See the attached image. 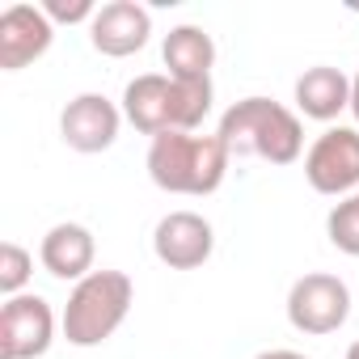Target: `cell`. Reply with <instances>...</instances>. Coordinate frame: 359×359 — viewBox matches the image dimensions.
Here are the masks:
<instances>
[{
    "label": "cell",
    "instance_id": "6da1fadb",
    "mask_svg": "<svg viewBox=\"0 0 359 359\" xmlns=\"http://www.w3.org/2000/svg\"><path fill=\"white\" fill-rule=\"evenodd\" d=\"M229 161L233 156L220 135L165 131L148 144V177L165 195H191V199L216 195L224 187Z\"/></svg>",
    "mask_w": 359,
    "mask_h": 359
},
{
    "label": "cell",
    "instance_id": "7a4b0ae2",
    "mask_svg": "<svg viewBox=\"0 0 359 359\" xmlns=\"http://www.w3.org/2000/svg\"><path fill=\"white\" fill-rule=\"evenodd\" d=\"M216 135L229 156H258L266 165H296L304 152V123L271 97H241L220 114Z\"/></svg>",
    "mask_w": 359,
    "mask_h": 359
},
{
    "label": "cell",
    "instance_id": "3957f363",
    "mask_svg": "<svg viewBox=\"0 0 359 359\" xmlns=\"http://www.w3.org/2000/svg\"><path fill=\"white\" fill-rule=\"evenodd\" d=\"M131 304H135L131 275H123V271H93L81 283H72L68 304H64V317H60V330L81 351L102 346L127 321Z\"/></svg>",
    "mask_w": 359,
    "mask_h": 359
},
{
    "label": "cell",
    "instance_id": "277c9868",
    "mask_svg": "<svg viewBox=\"0 0 359 359\" xmlns=\"http://www.w3.org/2000/svg\"><path fill=\"white\" fill-rule=\"evenodd\" d=\"M351 317V287L330 271H309L287 292V321L309 338L338 334Z\"/></svg>",
    "mask_w": 359,
    "mask_h": 359
},
{
    "label": "cell",
    "instance_id": "5b68a950",
    "mask_svg": "<svg viewBox=\"0 0 359 359\" xmlns=\"http://www.w3.org/2000/svg\"><path fill=\"white\" fill-rule=\"evenodd\" d=\"M304 177L317 195H359V127H325L304 152Z\"/></svg>",
    "mask_w": 359,
    "mask_h": 359
},
{
    "label": "cell",
    "instance_id": "8992f818",
    "mask_svg": "<svg viewBox=\"0 0 359 359\" xmlns=\"http://www.w3.org/2000/svg\"><path fill=\"white\" fill-rule=\"evenodd\" d=\"M55 342V313L43 296L22 292L0 309V359H43Z\"/></svg>",
    "mask_w": 359,
    "mask_h": 359
},
{
    "label": "cell",
    "instance_id": "52a82bcc",
    "mask_svg": "<svg viewBox=\"0 0 359 359\" xmlns=\"http://www.w3.org/2000/svg\"><path fill=\"white\" fill-rule=\"evenodd\" d=\"M152 254L169 271H199L216 254V229L199 212H169L152 229Z\"/></svg>",
    "mask_w": 359,
    "mask_h": 359
},
{
    "label": "cell",
    "instance_id": "ba28073f",
    "mask_svg": "<svg viewBox=\"0 0 359 359\" xmlns=\"http://www.w3.org/2000/svg\"><path fill=\"white\" fill-rule=\"evenodd\" d=\"M118 127H123V106H114L106 93H76L60 114V140L85 156L114 148Z\"/></svg>",
    "mask_w": 359,
    "mask_h": 359
},
{
    "label": "cell",
    "instance_id": "9c48e42d",
    "mask_svg": "<svg viewBox=\"0 0 359 359\" xmlns=\"http://www.w3.org/2000/svg\"><path fill=\"white\" fill-rule=\"evenodd\" d=\"M55 43V22L43 13V5H9L0 13V68L22 72L34 60H43Z\"/></svg>",
    "mask_w": 359,
    "mask_h": 359
},
{
    "label": "cell",
    "instance_id": "30bf717a",
    "mask_svg": "<svg viewBox=\"0 0 359 359\" xmlns=\"http://www.w3.org/2000/svg\"><path fill=\"white\" fill-rule=\"evenodd\" d=\"M148 34H152V13L144 5H135V0H110L89 22V43L106 60H127V55L144 51Z\"/></svg>",
    "mask_w": 359,
    "mask_h": 359
},
{
    "label": "cell",
    "instance_id": "8fae6325",
    "mask_svg": "<svg viewBox=\"0 0 359 359\" xmlns=\"http://www.w3.org/2000/svg\"><path fill=\"white\" fill-rule=\"evenodd\" d=\"M93 258H97V241L76 220L51 224L47 237H43V245H39L43 271L55 275V279H64V283H81L85 275H93Z\"/></svg>",
    "mask_w": 359,
    "mask_h": 359
},
{
    "label": "cell",
    "instance_id": "7c38bea8",
    "mask_svg": "<svg viewBox=\"0 0 359 359\" xmlns=\"http://www.w3.org/2000/svg\"><path fill=\"white\" fill-rule=\"evenodd\" d=\"M123 118L140 135H152V140L173 131V76L169 72H144V76L127 81Z\"/></svg>",
    "mask_w": 359,
    "mask_h": 359
},
{
    "label": "cell",
    "instance_id": "4fadbf2b",
    "mask_svg": "<svg viewBox=\"0 0 359 359\" xmlns=\"http://www.w3.org/2000/svg\"><path fill=\"white\" fill-rule=\"evenodd\" d=\"M296 110L304 118L317 123H334L342 110H351V76L330 68V64H313L300 72L296 81Z\"/></svg>",
    "mask_w": 359,
    "mask_h": 359
},
{
    "label": "cell",
    "instance_id": "5bb4252c",
    "mask_svg": "<svg viewBox=\"0 0 359 359\" xmlns=\"http://www.w3.org/2000/svg\"><path fill=\"white\" fill-rule=\"evenodd\" d=\"M161 60L173 81H212L216 39L203 26H173L161 43Z\"/></svg>",
    "mask_w": 359,
    "mask_h": 359
},
{
    "label": "cell",
    "instance_id": "9a60e30c",
    "mask_svg": "<svg viewBox=\"0 0 359 359\" xmlns=\"http://www.w3.org/2000/svg\"><path fill=\"white\" fill-rule=\"evenodd\" d=\"M325 237H330V245H334L338 254L359 258V195H351V199H342V203L330 208V216H325Z\"/></svg>",
    "mask_w": 359,
    "mask_h": 359
},
{
    "label": "cell",
    "instance_id": "2e32d148",
    "mask_svg": "<svg viewBox=\"0 0 359 359\" xmlns=\"http://www.w3.org/2000/svg\"><path fill=\"white\" fill-rule=\"evenodd\" d=\"M30 275H34V254L26 245H18V241L0 245V292H5V300L22 296L26 283H30Z\"/></svg>",
    "mask_w": 359,
    "mask_h": 359
},
{
    "label": "cell",
    "instance_id": "e0dca14e",
    "mask_svg": "<svg viewBox=\"0 0 359 359\" xmlns=\"http://www.w3.org/2000/svg\"><path fill=\"white\" fill-rule=\"evenodd\" d=\"M43 13L55 26H76V22H93L97 5H93V0H43Z\"/></svg>",
    "mask_w": 359,
    "mask_h": 359
},
{
    "label": "cell",
    "instance_id": "ac0fdd59",
    "mask_svg": "<svg viewBox=\"0 0 359 359\" xmlns=\"http://www.w3.org/2000/svg\"><path fill=\"white\" fill-rule=\"evenodd\" d=\"M254 359H309V355H300V351H287V346H275V351H258Z\"/></svg>",
    "mask_w": 359,
    "mask_h": 359
},
{
    "label": "cell",
    "instance_id": "d6986e66",
    "mask_svg": "<svg viewBox=\"0 0 359 359\" xmlns=\"http://www.w3.org/2000/svg\"><path fill=\"white\" fill-rule=\"evenodd\" d=\"M351 114H355V127H359V68L351 76Z\"/></svg>",
    "mask_w": 359,
    "mask_h": 359
},
{
    "label": "cell",
    "instance_id": "ffe728a7",
    "mask_svg": "<svg viewBox=\"0 0 359 359\" xmlns=\"http://www.w3.org/2000/svg\"><path fill=\"white\" fill-rule=\"evenodd\" d=\"M346 359H359V342H351V351H346Z\"/></svg>",
    "mask_w": 359,
    "mask_h": 359
}]
</instances>
